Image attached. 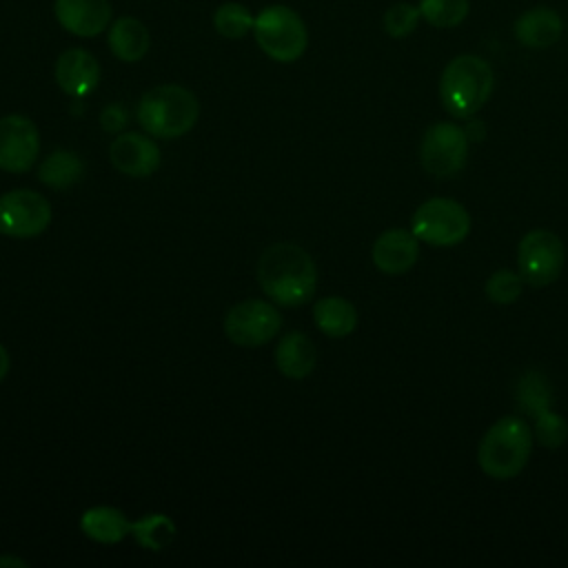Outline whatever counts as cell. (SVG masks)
Returning <instances> with one entry per match:
<instances>
[{
  "mask_svg": "<svg viewBox=\"0 0 568 568\" xmlns=\"http://www.w3.org/2000/svg\"><path fill=\"white\" fill-rule=\"evenodd\" d=\"M257 280L273 302L282 306H300L315 293L317 268L302 246L280 242L260 255Z\"/></svg>",
  "mask_w": 568,
  "mask_h": 568,
  "instance_id": "1",
  "label": "cell"
},
{
  "mask_svg": "<svg viewBox=\"0 0 568 568\" xmlns=\"http://www.w3.org/2000/svg\"><path fill=\"white\" fill-rule=\"evenodd\" d=\"M495 71L473 53L455 55L439 75V100L448 115L457 120L473 118L493 95Z\"/></svg>",
  "mask_w": 568,
  "mask_h": 568,
  "instance_id": "2",
  "label": "cell"
},
{
  "mask_svg": "<svg viewBox=\"0 0 568 568\" xmlns=\"http://www.w3.org/2000/svg\"><path fill=\"white\" fill-rule=\"evenodd\" d=\"M532 428L519 415L499 417L481 437L477 464L493 479L517 477L532 453Z\"/></svg>",
  "mask_w": 568,
  "mask_h": 568,
  "instance_id": "3",
  "label": "cell"
},
{
  "mask_svg": "<svg viewBox=\"0 0 568 568\" xmlns=\"http://www.w3.org/2000/svg\"><path fill=\"white\" fill-rule=\"evenodd\" d=\"M135 115L146 133L171 140L195 126L200 118V102L186 87L160 84L142 93Z\"/></svg>",
  "mask_w": 568,
  "mask_h": 568,
  "instance_id": "4",
  "label": "cell"
},
{
  "mask_svg": "<svg viewBox=\"0 0 568 568\" xmlns=\"http://www.w3.org/2000/svg\"><path fill=\"white\" fill-rule=\"evenodd\" d=\"M253 33L257 47L275 62H295L308 44V31L297 11L286 4H271L255 16Z\"/></svg>",
  "mask_w": 568,
  "mask_h": 568,
  "instance_id": "5",
  "label": "cell"
},
{
  "mask_svg": "<svg viewBox=\"0 0 568 568\" xmlns=\"http://www.w3.org/2000/svg\"><path fill=\"white\" fill-rule=\"evenodd\" d=\"M410 231L419 242L430 246H457L470 233V215L457 200L430 197L413 213Z\"/></svg>",
  "mask_w": 568,
  "mask_h": 568,
  "instance_id": "6",
  "label": "cell"
},
{
  "mask_svg": "<svg viewBox=\"0 0 568 568\" xmlns=\"http://www.w3.org/2000/svg\"><path fill=\"white\" fill-rule=\"evenodd\" d=\"M566 248L557 233L548 229L528 231L517 246V271L532 288L550 286L564 268Z\"/></svg>",
  "mask_w": 568,
  "mask_h": 568,
  "instance_id": "7",
  "label": "cell"
},
{
  "mask_svg": "<svg viewBox=\"0 0 568 568\" xmlns=\"http://www.w3.org/2000/svg\"><path fill=\"white\" fill-rule=\"evenodd\" d=\"M466 129L453 122H435L426 129L419 144L422 169L435 178L457 175L468 158Z\"/></svg>",
  "mask_w": 568,
  "mask_h": 568,
  "instance_id": "8",
  "label": "cell"
},
{
  "mask_svg": "<svg viewBox=\"0 0 568 568\" xmlns=\"http://www.w3.org/2000/svg\"><path fill=\"white\" fill-rule=\"evenodd\" d=\"M51 222V204L44 195L16 189L0 195V233L9 237H36L47 231Z\"/></svg>",
  "mask_w": 568,
  "mask_h": 568,
  "instance_id": "9",
  "label": "cell"
},
{
  "mask_svg": "<svg viewBox=\"0 0 568 568\" xmlns=\"http://www.w3.org/2000/svg\"><path fill=\"white\" fill-rule=\"evenodd\" d=\"M282 326L280 311L260 300H246L235 304L224 317V333L226 337L244 348L262 346L271 342Z\"/></svg>",
  "mask_w": 568,
  "mask_h": 568,
  "instance_id": "10",
  "label": "cell"
},
{
  "mask_svg": "<svg viewBox=\"0 0 568 568\" xmlns=\"http://www.w3.org/2000/svg\"><path fill=\"white\" fill-rule=\"evenodd\" d=\"M40 153V133L33 120L20 113L0 118V169L24 173Z\"/></svg>",
  "mask_w": 568,
  "mask_h": 568,
  "instance_id": "11",
  "label": "cell"
},
{
  "mask_svg": "<svg viewBox=\"0 0 568 568\" xmlns=\"http://www.w3.org/2000/svg\"><path fill=\"white\" fill-rule=\"evenodd\" d=\"M109 160L129 178H146L160 166V149L151 138L129 131L111 142Z\"/></svg>",
  "mask_w": 568,
  "mask_h": 568,
  "instance_id": "12",
  "label": "cell"
},
{
  "mask_svg": "<svg viewBox=\"0 0 568 568\" xmlns=\"http://www.w3.org/2000/svg\"><path fill=\"white\" fill-rule=\"evenodd\" d=\"M53 13L64 31L80 38H93L111 24L109 0H55Z\"/></svg>",
  "mask_w": 568,
  "mask_h": 568,
  "instance_id": "13",
  "label": "cell"
},
{
  "mask_svg": "<svg viewBox=\"0 0 568 568\" xmlns=\"http://www.w3.org/2000/svg\"><path fill=\"white\" fill-rule=\"evenodd\" d=\"M371 257L382 273L402 275L415 266L419 257V240L408 229H388L373 242Z\"/></svg>",
  "mask_w": 568,
  "mask_h": 568,
  "instance_id": "14",
  "label": "cell"
},
{
  "mask_svg": "<svg viewBox=\"0 0 568 568\" xmlns=\"http://www.w3.org/2000/svg\"><path fill=\"white\" fill-rule=\"evenodd\" d=\"M55 82L64 93L73 98H84L100 82V64L87 49H67L58 55Z\"/></svg>",
  "mask_w": 568,
  "mask_h": 568,
  "instance_id": "15",
  "label": "cell"
},
{
  "mask_svg": "<svg viewBox=\"0 0 568 568\" xmlns=\"http://www.w3.org/2000/svg\"><path fill=\"white\" fill-rule=\"evenodd\" d=\"M513 33L521 47L548 49L561 38L564 20L550 7H530L515 20Z\"/></svg>",
  "mask_w": 568,
  "mask_h": 568,
  "instance_id": "16",
  "label": "cell"
},
{
  "mask_svg": "<svg viewBox=\"0 0 568 568\" xmlns=\"http://www.w3.org/2000/svg\"><path fill=\"white\" fill-rule=\"evenodd\" d=\"M317 364L315 344L302 331L286 333L275 346V366L284 377L304 379Z\"/></svg>",
  "mask_w": 568,
  "mask_h": 568,
  "instance_id": "17",
  "label": "cell"
},
{
  "mask_svg": "<svg viewBox=\"0 0 568 568\" xmlns=\"http://www.w3.org/2000/svg\"><path fill=\"white\" fill-rule=\"evenodd\" d=\"M151 47V33L133 16H122L109 24V49L122 62H138Z\"/></svg>",
  "mask_w": 568,
  "mask_h": 568,
  "instance_id": "18",
  "label": "cell"
},
{
  "mask_svg": "<svg viewBox=\"0 0 568 568\" xmlns=\"http://www.w3.org/2000/svg\"><path fill=\"white\" fill-rule=\"evenodd\" d=\"M80 530L98 544H118L131 532V521L113 506H91L80 517Z\"/></svg>",
  "mask_w": 568,
  "mask_h": 568,
  "instance_id": "19",
  "label": "cell"
},
{
  "mask_svg": "<svg viewBox=\"0 0 568 568\" xmlns=\"http://www.w3.org/2000/svg\"><path fill=\"white\" fill-rule=\"evenodd\" d=\"M313 320L324 335L346 337L357 326V308L348 300L331 295L315 302Z\"/></svg>",
  "mask_w": 568,
  "mask_h": 568,
  "instance_id": "20",
  "label": "cell"
},
{
  "mask_svg": "<svg viewBox=\"0 0 568 568\" xmlns=\"http://www.w3.org/2000/svg\"><path fill=\"white\" fill-rule=\"evenodd\" d=\"M84 173V164L80 160L78 153L67 151V149H58L51 155L44 158V162L38 169V180L42 184H47L49 189H69L75 182L82 180Z\"/></svg>",
  "mask_w": 568,
  "mask_h": 568,
  "instance_id": "21",
  "label": "cell"
},
{
  "mask_svg": "<svg viewBox=\"0 0 568 568\" xmlns=\"http://www.w3.org/2000/svg\"><path fill=\"white\" fill-rule=\"evenodd\" d=\"M129 535H133L138 546L146 548V550H162L173 541L175 524L171 517H166L162 513H153V515H144L138 521H131Z\"/></svg>",
  "mask_w": 568,
  "mask_h": 568,
  "instance_id": "22",
  "label": "cell"
},
{
  "mask_svg": "<svg viewBox=\"0 0 568 568\" xmlns=\"http://www.w3.org/2000/svg\"><path fill=\"white\" fill-rule=\"evenodd\" d=\"M422 20L435 29H453L462 24L470 11L468 0H419Z\"/></svg>",
  "mask_w": 568,
  "mask_h": 568,
  "instance_id": "23",
  "label": "cell"
},
{
  "mask_svg": "<svg viewBox=\"0 0 568 568\" xmlns=\"http://www.w3.org/2000/svg\"><path fill=\"white\" fill-rule=\"evenodd\" d=\"M253 22H255V16L251 13L248 7L240 2H224L213 13L215 31L229 40H237L246 36L253 29Z\"/></svg>",
  "mask_w": 568,
  "mask_h": 568,
  "instance_id": "24",
  "label": "cell"
},
{
  "mask_svg": "<svg viewBox=\"0 0 568 568\" xmlns=\"http://www.w3.org/2000/svg\"><path fill=\"white\" fill-rule=\"evenodd\" d=\"M524 277L519 275V271H510V268H499L495 271L486 284H484V291H486V297L493 302V304H513L519 300L521 291H524Z\"/></svg>",
  "mask_w": 568,
  "mask_h": 568,
  "instance_id": "25",
  "label": "cell"
},
{
  "mask_svg": "<svg viewBox=\"0 0 568 568\" xmlns=\"http://www.w3.org/2000/svg\"><path fill=\"white\" fill-rule=\"evenodd\" d=\"M419 20H422V13L417 4L397 2L384 11L382 24L390 38H406L417 29Z\"/></svg>",
  "mask_w": 568,
  "mask_h": 568,
  "instance_id": "26",
  "label": "cell"
},
{
  "mask_svg": "<svg viewBox=\"0 0 568 568\" xmlns=\"http://www.w3.org/2000/svg\"><path fill=\"white\" fill-rule=\"evenodd\" d=\"M532 437L544 448H559L568 437V422L550 408L541 410L539 415H535Z\"/></svg>",
  "mask_w": 568,
  "mask_h": 568,
  "instance_id": "27",
  "label": "cell"
},
{
  "mask_svg": "<svg viewBox=\"0 0 568 568\" xmlns=\"http://www.w3.org/2000/svg\"><path fill=\"white\" fill-rule=\"evenodd\" d=\"M519 402L530 415H539L541 410H548V404L552 402V397L546 379L539 373H528L519 382Z\"/></svg>",
  "mask_w": 568,
  "mask_h": 568,
  "instance_id": "28",
  "label": "cell"
},
{
  "mask_svg": "<svg viewBox=\"0 0 568 568\" xmlns=\"http://www.w3.org/2000/svg\"><path fill=\"white\" fill-rule=\"evenodd\" d=\"M100 122H102V126H104L106 131H120V129H124V124H126V111H124V106H122V104H109V106L102 111Z\"/></svg>",
  "mask_w": 568,
  "mask_h": 568,
  "instance_id": "29",
  "label": "cell"
},
{
  "mask_svg": "<svg viewBox=\"0 0 568 568\" xmlns=\"http://www.w3.org/2000/svg\"><path fill=\"white\" fill-rule=\"evenodd\" d=\"M9 366H11L9 353H7V348L0 344V382L7 377V373H9Z\"/></svg>",
  "mask_w": 568,
  "mask_h": 568,
  "instance_id": "30",
  "label": "cell"
},
{
  "mask_svg": "<svg viewBox=\"0 0 568 568\" xmlns=\"http://www.w3.org/2000/svg\"><path fill=\"white\" fill-rule=\"evenodd\" d=\"M0 566H18V568H24L27 561H24V559H18V557L2 555V557H0Z\"/></svg>",
  "mask_w": 568,
  "mask_h": 568,
  "instance_id": "31",
  "label": "cell"
}]
</instances>
